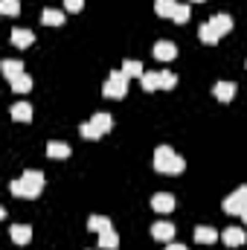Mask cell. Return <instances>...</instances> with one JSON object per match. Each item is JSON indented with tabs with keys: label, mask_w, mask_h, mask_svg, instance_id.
I'll return each instance as SVG.
<instances>
[{
	"label": "cell",
	"mask_w": 247,
	"mask_h": 250,
	"mask_svg": "<svg viewBox=\"0 0 247 250\" xmlns=\"http://www.w3.org/2000/svg\"><path fill=\"white\" fill-rule=\"evenodd\" d=\"M41 189H44V175L38 169H26L18 181L9 184V192L15 198H26V201H35L41 195Z\"/></svg>",
	"instance_id": "cell-1"
},
{
	"label": "cell",
	"mask_w": 247,
	"mask_h": 250,
	"mask_svg": "<svg viewBox=\"0 0 247 250\" xmlns=\"http://www.w3.org/2000/svg\"><path fill=\"white\" fill-rule=\"evenodd\" d=\"M186 169V160L181 154H175L169 146H157L154 148V172L160 175H181Z\"/></svg>",
	"instance_id": "cell-2"
},
{
	"label": "cell",
	"mask_w": 247,
	"mask_h": 250,
	"mask_svg": "<svg viewBox=\"0 0 247 250\" xmlns=\"http://www.w3.org/2000/svg\"><path fill=\"white\" fill-rule=\"evenodd\" d=\"M102 93H105L108 99H123L125 93H128V76H125L123 70H114V73L105 79Z\"/></svg>",
	"instance_id": "cell-3"
},
{
	"label": "cell",
	"mask_w": 247,
	"mask_h": 250,
	"mask_svg": "<svg viewBox=\"0 0 247 250\" xmlns=\"http://www.w3.org/2000/svg\"><path fill=\"white\" fill-rule=\"evenodd\" d=\"M221 207H224V212H227V215H242V212L247 209V184H245V187H239L233 195H227Z\"/></svg>",
	"instance_id": "cell-4"
},
{
	"label": "cell",
	"mask_w": 247,
	"mask_h": 250,
	"mask_svg": "<svg viewBox=\"0 0 247 250\" xmlns=\"http://www.w3.org/2000/svg\"><path fill=\"white\" fill-rule=\"evenodd\" d=\"M151 209L160 212V215L172 212V209H175V195H172V192H157V195H151Z\"/></svg>",
	"instance_id": "cell-5"
},
{
	"label": "cell",
	"mask_w": 247,
	"mask_h": 250,
	"mask_svg": "<svg viewBox=\"0 0 247 250\" xmlns=\"http://www.w3.org/2000/svg\"><path fill=\"white\" fill-rule=\"evenodd\" d=\"M151 239L169 245V242L175 239V224H169V221H157V224H151Z\"/></svg>",
	"instance_id": "cell-6"
},
{
	"label": "cell",
	"mask_w": 247,
	"mask_h": 250,
	"mask_svg": "<svg viewBox=\"0 0 247 250\" xmlns=\"http://www.w3.org/2000/svg\"><path fill=\"white\" fill-rule=\"evenodd\" d=\"M9 239L23 248V245L32 242V227H29V224H12V227H9Z\"/></svg>",
	"instance_id": "cell-7"
},
{
	"label": "cell",
	"mask_w": 247,
	"mask_h": 250,
	"mask_svg": "<svg viewBox=\"0 0 247 250\" xmlns=\"http://www.w3.org/2000/svg\"><path fill=\"white\" fill-rule=\"evenodd\" d=\"M175 56H178L175 41H157V44H154V59H157V62H172Z\"/></svg>",
	"instance_id": "cell-8"
},
{
	"label": "cell",
	"mask_w": 247,
	"mask_h": 250,
	"mask_svg": "<svg viewBox=\"0 0 247 250\" xmlns=\"http://www.w3.org/2000/svg\"><path fill=\"white\" fill-rule=\"evenodd\" d=\"M221 239H224V245H227V248H242V245L247 242L242 227H227V230L221 233Z\"/></svg>",
	"instance_id": "cell-9"
},
{
	"label": "cell",
	"mask_w": 247,
	"mask_h": 250,
	"mask_svg": "<svg viewBox=\"0 0 247 250\" xmlns=\"http://www.w3.org/2000/svg\"><path fill=\"white\" fill-rule=\"evenodd\" d=\"M198 38H201V41H204V44H209V47H212V44H218V41H221V35H218V29H215V26H212V23H209V21H204V23H201V26H198Z\"/></svg>",
	"instance_id": "cell-10"
},
{
	"label": "cell",
	"mask_w": 247,
	"mask_h": 250,
	"mask_svg": "<svg viewBox=\"0 0 247 250\" xmlns=\"http://www.w3.org/2000/svg\"><path fill=\"white\" fill-rule=\"evenodd\" d=\"M236 82H215V99L218 102H233V96H236Z\"/></svg>",
	"instance_id": "cell-11"
},
{
	"label": "cell",
	"mask_w": 247,
	"mask_h": 250,
	"mask_svg": "<svg viewBox=\"0 0 247 250\" xmlns=\"http://www.w3.org/2000/svg\"><path fill=\"white\" fill-rule=\"evenodd\" d=\"M70 146L67 143H62V140H50L47 143V157H56V160H67L70 157Z\"/></svg>",
	"instance_id": "cell-12"
},
{
	"label": "cell",
	"mask_w": 247,
	"mask_h": 250,
	"mask_svg": "<svg viewBox=\"0 0 247 250\" xmlns=\"http://www.w3.org/2000/svg\"><path fill=\"white\" fill-rule=\"evenodd\" d=\"M12 44L21 47V50L23 47H32L35 44V32L32 29H12Z\"/></svg>",
	"instance_id": "cell-13"
},
{
	"label": "cell",
	"mask_w": 247,
	"mask_h": 250,
	"mask_svg": "<svg viewBox=\"0 0 247 250\" xmlns=\"http://www.w3.org/2000/svg\"><path fill=\"white\" fill-rule=\"evenodd\" d=\"M195 242L198 245H212V242H218V230L201 224V227H195Z\"/></svg>",
	"instance_id": "cell-14"
},
{
	"label": "cell",
	"mask_w": 247,
	"mask_h": 250,
	"mask_svg": "<svg viewBox=\"0 0 247 250\" xmlns=\"http://www.w3.org/2000/svg\"><path fill=\"white\" fill-rule=\"evenodd\" d=\"M209 23L218 29V35H221V38H224L227 32H233V18H230V15H212V18H209Z\"/></svg>",
	"instance_id": "cell-15"
},
{
	"label": "cell",
	"mask_w": 247,
	"mask_h": 250,
	"mask_svg": "<svg viewBox=\"0 0 247 250\" xmlns=\"http://www.w3.org/2000/svg\"><path fill=\"white\" fill-rule=\"evenodd\" d=\"M12 120L29 123V120H32V105H29V102H15V105H12Z\"/></svg>",
	"instance_id": "cell-16"
},
{
	"label": "cell",
	"mask_w": 247,
	"mask_h": 250,
	"mask_svg": "<svg viewBox=\"0 0 247 250\" xmlns=\"http://www.w3.org/2000/svg\"><path fill=\"white\" fill-rule=\"evenodd\" d=\"M41 23H44V26H62L64 12L62 9H44V12H41Z\"/></svg>",
	"instance_id": "cell-17"
},
{
	"label": "cell",
	"mask_w": 247,
	"mask_h": 250,
	"mask_svg": "<svg viewBox=\"0 0 247 250\" xmlns=\"http://www.w3.org/2000/svg\"><path fill=\"white\" fill-rule=\"evenodd\" d=\"M99 248L102 250H117L120 248V236H117V230L111 227V230H105V233H99Z\"/></svg>",
	"instance_id": "cell-18"
},
{
	"label": "cell",
	"mask_w": 247,
	"mask_h": 250,
	"mask_svg": "<svg viewBox=\"0 0 247 250\" xmlns=\"http://www.w3.org/2000/svg\"><path fill=\"white\" fill-rule=\"evenodd\" d=\"M9 84H12V90H15V93H29V90H32V79H29L26 73H21V76L9 79Z\"/></svg>",
	"instance_id": "cell-19"
},
{
	"label": "cell",
	"mask_w": 247,
	"mask_h": 250,
	"mask_svg": "<svg viewBox=\"0 0 247 250\" xmlns=\"http://www.w3.org/2000/svg\"><path fill=\"white\" fill-rule=\"evenodd\" d=\"M87 230H90V233H105V230H111V218H105V215H90V218H87Z\"/></svg>",
	"instance_id": "cell-20"
},
{
	"label": "cell",
	"mask_w": 247,
	"mask_h": 250,
	"mask_svg": "<svg viewBox=\"0 0 247 250\" xmlns=\"http://www.w3.org/2000/svg\"><path fill=\"white\" fill-rule=\"evenodd\" d=\"M140 87H143L145 93L157 90V87H160V73H143V76H140Z\"/></svg>",
	"instance_id": "cell-21"
},
{
	"label": "cell",
	"mask_w": 247,
	"mask_h": 250,
	"mask_svg": "<svg viewBox=\"0 0 247 250\" xmlns=\"http://www.w3.org/2000/svg\"><path fill=\"white\" fill-rule=\"evenodd\" d=\"M175 9H178V0H154V12L160 18H172Z\"/></svg>",
	"instance_id": "cell-22"
},
{
	"label": "cell",
	"mask_w": 247,
	"mask_h": 250,
	"mask_svg": "<svg viewBox=\"0 0 247 250\" xmlns=\"http://www.w3.org/2000/svg\"><path fill=\"white\" fill-rule=\"evenodd\" d=\"M0 70H3V76H6V79H15V76H21V73H23V62L6 59V62L0 64Z\"/></svg>",
	"instance_id": "cell-23"
},
{
	"label": "cell",
	"mask_w": 247,
	"mask_h": 250,
	"mask_svg": "<svg viewBox=\"0 0 247 250\" xmlns=\"http://www.w3.org/2000/svg\"><path fill=\"white\" fill-rule=\"evenodd\" d=\"M90 123L96 125L102 134H108V131H111V125H114V117H111V114H105V111H99V114H93V117H90Z\"/></svg>",
	"instance_id": "cell-24"
},
{
	"label": "cell",
	"mask_w": 247,
	"mask_h": 250,
	"mask_svg": "<svg viewBox=\"0 0 247 250\" xmlns=\"http://www.w3.org/2000/svg\"><path fill=\"white\" fill-rule=\"evenodd\" d=\"M79 134H82L84 140H99V137H102V131H99L96 125L90 123V120H87V123H82V125H79Z\"/></svg>",
	"instance_id": "cell-25"
},
{
	"label": "cell",
	"mask_w": 247,
	"mask_h": 250,
	"mask_svg": "<svg viewBox=\"0 0 247 250\" xmlns=\"http://www.w3.org/2000/svg\"><path fill=\"white\" fill-rule=\"evenodd\" d=\"M123 73L128 76V79H137V76H143L145 70H143V64H140V62H134V59H128V62L123 64Z\"/></svg>",
	"instance_id": "cell-26"
},
{
	"label": "cell",
	"mask_w": 247,
	"mask_h": 250,
	"mask_svg": "<svg viewBox=\"0 0 247 250\" xmlns=\"http://www.w3.org/2000/svg\"><path fill=\"white\" fill-rule=\"evenodd\" d=\"M189 18H192V9H189L186 3H178V9H175V15H172V21H175V23H186Z\"/></svg>",
	"instance_id": "cell-27"
},
{
	"label": "cell",
	"mask_w": 247,
	"mask_h": 250,
	"mask_svg": "<svg viewBox=\"0 0 247 250\" xmlns=\"http://www.w3.org/2000/svg\"><path fill=\"white\" fill-rule=\"evenodd\" d=\"M175 84H178V76L169 73V70H163V73H160V87H163V90H172Z\"/></svg>",
	"instance_id": "cell-28"
},
{
	"label": "cell",
	"mask_w": 247,
	"mask_h": 250,
	"mask_svg": "<svg viewBox=\"0 0 247 250\" xmlns=\"http://www.w3.org/2000/svg\"><path fill=\"white\" fill-rule=\"evenodd\" d=\"M0 12L3 15H18L21 12V0H0Z\"/></svg>",
	"instance_id": "cell-29"
},
{
	"label": "cell",
	"mask_w": 247,
	"mask_h": 250,
	"mask_svg": "<svg viewBox=\"0 0 247 250\" xmlns=\"http://www.w3.org/2000/svg\"><path fill=\"white\" fill-rule=\"evenodd\" d=\"M64 9L76 15V12H82V9H84V0H64Z\"/></svg>",
	"instance_id": "cell-30"
},
{
	"label": "cell",
	"mask_w": 247,
	"mask_h": 250,
	"mask_svg": "<svg viewBox=\"0 0 247 250\" xmlns=\"http://www.w3.org/2000/svg\"><path fill=\"white\" fill-rule=\"evenodd\" d=\"M166 250H189V248H186V245H181V242H169V245H166Z\"/></svg>",
	"instance_id": "cell-31"
},
{
	"label": "cell",
	"mask_w": 247,
	"mask_h": 250,
	"mask_svg": "<svg viewBox=\"0 0 247 250\" xmlns=\"http://www.w3.org/2000/svg\"><path fill=\"white\" fill-rule=\"evenodd\" d=\"M242 218H245V224H247V209H245V212H242Z\"/></svg>",
	"instance_id": "cell-32"
},
{
	"label": "cell",
	"mask_w": 247,
	"mask_h": 250,
	"mask_svg": "<svg viewBox=\"0 0 247 250\" xmlns=\"http://www.w3.org/2000/svg\"><path fill=\"white\" fill-rule=\"evenodd\" d=\"M189 3H204V0H189Z\"/></svg>",
	"instance_id": "cell-33"
}]
</instances>
